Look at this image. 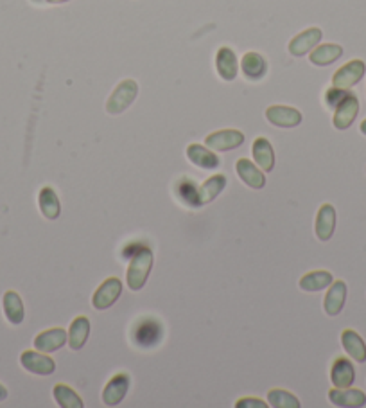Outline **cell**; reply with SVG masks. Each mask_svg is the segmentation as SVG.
Instances as JSON below:
<instances>
[{
	"instance_id": "1",
	"label": "cell",
	"mask_w": 366,
	"mask_h": 408,
	"mask_svg": "<svg viewBox=\"0 0 366 408\" xmlns=\"http://www.w3.org/2000/svg\"><path fill=\"white\" fill-rule=\"evenodd\" d=\"M153 250L144 246L139 252L133 253V259L128 266V277H126V283L131 291H139L146 286L148 283V277L151 273L153 268Z\"/></svg>"
},
{
	"instance_id": "2",
	"label": "cell",
	"mask_w": 366,
	"mask_h": 408,
	"mask_svg": "<svg viewBox=\"0 0 366 408\" xmlns=\"http://www.w3.org/2000/svg\"><path fill=\"white\" fill-rule=\"evenodd\" d=\"M139 95V85L133 80H124L117 85L112 95L106 101V112L109 115H119L133 105V101Z\"/></svg>"
},
{
	"instance_id": "3",
	"label": "cell",
	"mask_w": 366,
	"mask_h": 408,
	"mask_svg": "<svg viewBox=\"0 0 366 408\" xmlns=\"http://www.w3.org/2000/svg\"><path fill=\"white\" fill-rule=\"evenodd\" d=\"M122 293V281L117 277H108L101 286L95 290L94 297H92V306L95 310L102 311L114 306L119 300Z\"/></svg>"
},
{
	"instance_id": "4",
	"label": "cell",
	"mask_w": 366,
	"mask_h": 408,
	"mask_svg": "<svg viewBox=\"0 0 366 408\" xmlns=\"http://www.w3.org/2000/svg\"><path fill=\"white\" fill-rule=\"evenodd\" d=\"M366 74V65L361 60H352L345 63L343 67L338 68L336 74L333 76V87L350 90L352 87L359 83Z\"/></svg>"
},
{
	"instance_id": "5",
	"label": "cell",
	"mask_w": 366,
	"mask_h": 408,
	"mask_svg": "<svg viewBox=\"0 0 366 408\" xmlns=\"http://www.w3.org/2000/svg\"><path fill=\"white\" fill-rule=\"evenodd\" d=\"M242 144H244V135L239 130H219L205 139V146L210 147L212 152H232Z\"/></svg>"
},
{
	"instance_id": "6",
	"label": "cell",
	"mask_w": 366,
	"mask_h": 408,
	"mask_svg": "<svg viewBox=\"0 0 366 408\" xmlns=\"http://www.w3.org/2000/svg\"><path fill=\"white\" fill-rule=\"evenodd\" d=\"M359 114V99L357 95L348 92L343 99H341L340 105L334 108V128L336 130H348L354 125L355 117Z\"/></svg>"
},
{
	"instance_id": "7",
	"label": "cell",
	"mask_w": 366,
	"mask_h": 408,
	"mask_svg": "<svg viewBox=\"0 0 366 408\" xmlns=\"http://www.w3.org/2000/svg\"><path fill=\"white\" fill-rule=\"evenodd\" d=\"M133 340L139 347H155L162 340V325L153 318H144L133 329Z\"/></svg>"
},
{
	"instance_id": "8",
	"label": "cell",
	"mask_w": 366,
	"mask_h": 408,
	"mask_svg": "<svg viewBox=\"0 0 366 408\" xmlns=\"http://www.w3.org/2000/svg\"><path fill=\"white\" fill-rule=\"evenodd\" d=\"M20 363L31 375L49 376L56 370V363L50 356H45V352L40 351H23L20 355Z\"/></svg>"
},
{
	"instance_id": "9",
	"label": "cell",
	"mask_w": 366,
	"mask_h": 408,
	"mask_svg": "<svg viewBox=\"0 0 366 408\" xmlns=\"http://www.w3.org/2000/svg\"><path fill=\"white\" fill-rule=\"evenodd\" d=\"M266 119L279 128H295L302 122V112L291 106L275 105L266 110Z\"/></svg>"
},
{
	"instance_id": "10",
	"label": "cell",
	"mask_w": 366,
	"mask_h": 408,
	"mask_svg": "<svg viewBox=\"0 0 366 408\" xmlns=\"http://www.w3.org/2000/svg\"><path fill=\"white\" fill-rule=\"evenodd\" d=\"M321 38H323V33H321L320 27H309V29H306L303 33L296 34L295 38L289 42L287 49L296 58L306 56L307 53H311V51L321 42Z\"/></svg>"
},
{
	"instance_id": "11",
	"label": "cell",
	"mask_w": 366,
	"mask_h": 408,
	"mask_svg": "<svg viewBox=\"0 0 366 408\" xmlns=\"http://www.w3.org/2000/svg\"><path fill=\"white\" fill-rule=\"evenodd\" d=\"M347 293L348 288L345 281H334V283L328 286V291L323 299V310L328 317H336V315L341 313V310L345 308V303H347Z\"/></svg>"
},
{
	"instance_id": "12",
	"label": "cell",
	"mask_w": 366,
	"mask_h": 408,
	"mask_svg": "<svg viewBox=\"0 0 366 408\" xmlns=\"http://www.w3.org/2000/svg\"><path fill=\"white\" fill-rule=\"evenodd\" d=\"M34 349L40 352H54L60 351L65 344H68V335L65 329L54 328L47 329V331L40 333L38 337L34 338Z\"/></svg>"
},
{
	"instance_id": "13",
	"label": "cell",
	"mask_w": 366,
	"mask_h": 408,
	"mask_svg": "<svg viewBox=\"0 0 366 408\" xmlns=\"http://www.w3.org/2000/svg\"><path fill=\"white\" fill-rule=\"evenodd\" d=\"M330 382L338 389H348L354 385L355 382V367L348 358L341 356V358L334 360L333 367H330Z\"/></svg>"
},
{
	"instance_id": "14",
	"label": "cell",
	"mask_w": 366,
	"mask_h": 408,
	"mask_svg": "<svg viewBox=\"0 0 366 408\" xmlns=\"http://www.w3.org/2000/svg\"><path fill=\"white\" fill-rule=\"evenodd\" d=\"M129 390V376L121 372V375L114 376L106 383L104 390H102V401L106 407H117L122 399L126 397Z\"/></svg>"
},
{
	"instance_id": "15",
	"label": "cell",
	"mask_w": 366,
	"mask_h": 408,
	"mask_svg": "<svg viewBox=\"0 0 366 408\" xmlns=\"http://www.w3.org/2000/svg\"><path fill=\"white\" fill-rule=\"evenodd\" d=\"M336 231V209L330 204H323L316 214V225L314 232L320 241H328Z\"/></svg>"
},
{
	"instance_id": "16",
	"label": "cell",
	"mask_w": 366,
	"mask_h": 408,
	"mask_svg": "<svg viewBox=\"0 0 366 408\" xmlns=\"http://www.w3.org/2000/svg\"><path fill=\"white\" fill-rule=\"evenodd\" d=\"M215 68L223 81H234L239 74V60L230 47H221L215 54Z\"/></svg>"
},
{
	"instance_id": "17",
	"label": "cell",
	"mask_w": 366,
	"mask_h": 408,
	"mask_svg": "<svg viewBox=\"0 0 366 408\" xmlns=\"http://www.w3.org/2000/svg\"><path fill=\"white\" fill-rule=\"evenodd\" d=\"M328 399L330 403L336 404V407H343V408H359L365 407L366 404V394L359 389H334L328 390Z\"/></svg>"
},
{
	"instance_id": "18",
	"label": "cell",
	"mask_w": 366,
	"mask_h": 408,
	"mask_svg": "<svg viewBox=\"0 0 366 408\" xmlns=\"http://www.w3.org/2000/svg\"><path fill=\"white\" fill-rule=\"evenodd\" d=\"M241 70L244 74L246 80L249 81H259L266 76L268 72V61L262 54L255 53V51H249L242 56L241 60Z\"/></svg>"
},
{
	"instance_id": "19",
	"label": "cell",
	"mask_w": 366,
	"mask_h": 408,
	"mask_svg": "<svg viewBox=\"0 0 366 408\" xmlns=\"http://www.w3.org/2000/svg\"><path fill=\"white\" fill-rule=\"evenodd\" d=\"M237 177L244 182L252 189H262L266 185V177L261 171V167H255V164L248 159H239L235 164Z\"/></svg>"
},
{
	"instance_id": "20",
	"label": "cell",
	"mask_w": 366,
	"mask_h": 408,
	"mask_svg": "<svg viewBox=\"0 0 366 408\" xmlns=\"http://www.w3.org/2000/svg\"><path fill=\"white\" fill-rule=\"evenodd\" d=\"M252 153L253 159H255V164L261 167L266 173H271L273 167H275V152H273V146L266 137H259L255 139L252 146Z\"/></svg>"
},
{
	"instance_id": "21",
	"label": "cell",
	"mask_w": 366,
	"mask_h": 408,
	"mask_svg": "<svg viewBox=\"0 0 366 408\" xmlns=\"http://www.w3.org/2000/svg\"><path fill=\"white\" fill-rule=\"evenodd\" d=\"M187 159L201 169H217L219 167V157L214 155L210 147L201 146V144H190L187 147Z\"/></svg>"
},
{
	"instance_id": "22",
	"label": "cell",
	"mask_w": 366,
	"mask_h": 408,
	"mask_svg": "<svg viewBox=\"0 0 366 408\" xmlns=\"http://www.w3.org/2000/svg\"><path fill=\"white\" fill-rule=\"evenodd\" d=\"M341 344H343V349L352 360H355L357 363L366 362V344L361 335L355 333L354 329H345L341 333Z\"/></svg>"
},
{
	"instance_id": "23",
	"label": "cell",
	"mask_w": 366,
	"mask_h": 408,
	"mask_svg": "<svg viewBox=\"0 0 366 408\" xmlns=\"http://www.w3.org/2000/svg\"><path fill=\"white\" fill-rule=\"evenodd\" d=\"M2 308H4V315L9 320V324L20 325L26 317V308H23L22 297L16 291L9 290L6 291L2 297Z\"/></svg>"
},
{
	"instance_id": "24",
	"label": "cell",
	"mask_w": 366,
	"mask_h": 408,
	"mask_svg": "<svg viewBox=\"0 0 366 408\" xmlns=\"http://www.w3.org/2000/svg\"><path fill=\"white\" fill-rule=\"evenodd\" d=\"M90 335V320L87 317H76L68 329V347L72 351H80L85 347Z\"/></svg>"
},
{
	"instance_id": "25",
	"label": "cell",
	"mask_w": 366,
	"mask_h": 408,
	"mask_svg": "<svg viewBox=\"0 0 366 408\" xmlns=\"http://www.w3.org/2000/svg\"><path fill=\"white\" fill-rule=\"evenodd\" d=\"M341 56H343V47L338 46V43H323V46H316V49L311 51L309 60L316 67H327V65H333L334 61L340 60Z\"/></svg>"
},
{
	"instance_id": "26",
	"label": "cell",
	"mask_w": 366,
	"mask_h": 408,
	"mask_svg": "<svg viewBox=\"0 0 366 408\" xmlns=\"http://www.w3.org/2000/svg\"><path fill=\"white\" fill-rule=\"evenodd\" d=\"M334 283L333 273L327 272V270H316V272H309L300 279L298 286L300 290L309 291V293H316V291L325 290L330 284Z\"/></svg>"
},
{
	"instance_id": "27",
	"label": "cell",
	"mask_w": 366,
	"mask_h": 408,
	"mask_svg": "<svg viewBox=\"0 0 366 408\" xmlns=\"http://www.w3.org/2000/svg\"><path fill=\"white\" fill-rule=\"evenodd\" d=\"M38 205L42 214L47 219H58L61 214V205L60 198H58L56 191L53 187H43L38 194Z\"/></svg>"
},
{
	"instance_id": "28",
	"label": "cell",
	"mask_w": 366,
	"mask_h": 408,
	"mask_svg": "<svg viewBox=\"0 0 366 408\" xmlns=\"http://www.w3.org/2000/svg\"><path fill=\"white\" fill-rule=\"evenodd\" d=\"M227 177L225 174H214L208 180H205V184L200 187V202L201 205L210 204L214 202L219 194L223 193V189L227 187Z\"/></svg>"
},
{
	"instance_id": "29",
	"label": "cell",
	"mask_w": 366,
	"mask_h": 408,
	"mask_svg": "<svg viewBox=\"0 0 366 408\" xmlns=\"http://www.w3.org/2000/svg\"><path fill=\"white\" fill-rule=\"evenodd\" d=\"M54 399L60 404L61 408H83L85 403L80 396H77L76 390H72L70 387L65 385V383H58L54 387Z\"/></svg>"
},
{
	"instance_id": "30",
	"label": "cell",
	"mask_w": 366,
	"mask_h": 408,
	"mask_svg": "<svg viewBox=\"0 0 366 408\" xmlns=\"http://www.w3.org/2000/svg\"><path fill=\"white\" fill-rule=\"evenodd\" d=\"M176 193H178V197L181 198V200L189 205V207H201L200 189H198L196 185H194L193 180H187V178H183V180L178 182Z\"/></svg>"
},
{
	"instance_id": "31",
	"label": "cell",
	"mask_w": 366,
	"mask_h": 408,
	"mask_svg": "<svg viewBox=\"0 0 366 408\" xmlns=\"http://www.w3.org/2000/svg\"><path fill=\"white\" fill-rule=\"evenodd\" d=\"M268 403L275 408H300V401L296 399V396L282 389L269 390Z\"/></svg>"
},
{
	"instance_id": "32",
	"label": "cell",
	"mask_w": 366,
	"mask_h": 408,
	"mask_svg": "<svg viewBox=\"0 0 366 408\" xmlns=\"http://www.w3.org/2000/svg\"><path fill=\"white\" fill-rule=\"evenodd\" d=\"M347 94L348 90L333 87L330 90H327V94H325V103H327V106H330V108H336V106L341 103V99H343Z\"/></svg>"
},
{
	"instance_id": "33",
	"label": "cell",
	"mask_w": 366,
	"mask_h": 408,
	"mask_svg": "<svg viewBox=\"0 0 366 408\" xmlns=\"http://www.w3.org/2000/svg\"><path fill=\"white\" fill-rule=\"evenodd\" d=\"M235 407L237 408H266L268 407V403H264V401L259 399V397H242V399H239L237 403H235Z\"/></svg>"
},
{
	"instance_id": "34",
	"label": "cell",
	"mask_w": 366,
	"mask_h": 408,
	"mask_svg": "<svg viewBox=\"0 0 366 408\" xmlns=\"http://www.w3.org/2000/svg\"><path fill=\"white\" fill-rule=\"evenodd\" d=\"M6 399H8V389H6V387L0 383V403H2V401H6Z\"/></svg>"
},
{
	"instance_id": "35",
	"label": "cell",
	"mask_w": 366,
	"mask_h": 408,
	"mask_svg": "<svg viewBox=\"0 0 366 408\" xmlns=\"http://www.w3.org/2000/svg\"><path fill=\"white\" fill-rule=\"evenodd\" d=\"M359 130H361L362 135H366V119H365V121L361 122V126H359Z\"/></svg>"
},
{
	"instance_id": "36",
	"label": "cell",
	"mask_w": 366,
	"mask_h": 408,
	"mask_svg": "<svg viewBox=\"0 0 366 408\" xmlns=\"http://www.w3.org/2000/svg\"><path fill=\"white\" fill-rule=\"evenodd\" d=\"M49 4H63V2H68V0H47Z\"/></svg>"
}]
</instances>
